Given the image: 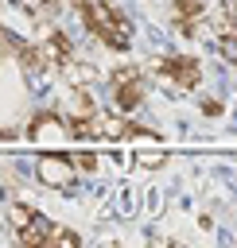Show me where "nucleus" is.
<instances>
[{"label": "nucleus", "mask_w": 237, "mask_h": 248, "mask_svg": "<svg viewBox=\"0 0 237 248\" xmlns=\"http://www.w3.org/2000/svg\"><path fill=\"white\" fill-rule=\"evenodd\" d=\"M78 4V16H82V23H85V31L97 39V43H105L109 50H128V19L113 8V4H105V0H74Z\"/></svg>", "instance_id": "nucleus-1"}, {"label": "nucleus", "mask_w": 237, "mask_h": 248, "mask_svg": "<svg viewBox=\"0 0 237 248\" xmlns=\"http://www.w3.org/2000/svg\"><path fill=\"white\" fill-rule=\"evenodd\" d=\"M144 93H148V81H144V70L140 66H120L113 74V108L117 112H132L144 105Z\"/></svg>", "instance_id": "nucleus-2"}, {"label": "nucleus", "mask_w": 237, "mask_h": 248, "mask_svg": "<svg viewBox=\"0 0 237 248\" xmlns=\"http://www.w3.org/2000/svg\"><path fill=\"white\" fill-rule=\"evenodd\" d=\"M159 74H163L167 81H175L179 89H198V85H202V66H198V58H190V54H171V58H163V62H159Z\"/></svg>", "instance_id": "nucleus-3"}, {"label": "nucleus", "mask_w": 237, "mask_h": 248, "mask_svg": "<svg viewBox=\"0 0 237 248\" xmlns=\"http://www.w3.org/2000/svg\"><path fill=\"white\" fill-rule=\"evenodd\" d=\"M74 170H78V163H74L70 155H43V159L35 163L39 182H43V186H54V190L74 186Z\"/></svg>", "instance_id": "nucleus-4"}, {"label": "nucleus", "mask_w": 237, "mask_h": 248, "mask_svg": "<svg viewBox=\"0 0 237 248\" xmlns=\"http://www.w3.org/2000/svg\"><path fill=\"white\" fill-rule=\"evenodd\" d=\"M43 54H47V58H51V62H54V66L62 70V66H66L70 58H74V43H70V39H66L62 31H51V35L43 39Z\"/></svg>", "instance_id": "nucleus-5"}, {"label": "nucleus", "mask_w": 237, "mask_h": 248, "mask_svg": "<svg viewBox=\"0 0 237 248\" xmlns=\"http://www.w3.org/2000/svg\"><path fill=\"white\" fill-rule=\"evenodd\" d=\"M16 236H19V244H47V240H54V225H51L47 217H35V221L23 225Z\"/></svg>", "instance_id": "nucleus-6"}, {"label": "nucleus", "mask_w": 237, "mask_h": 248, "mask_svg": "<svg viewBox=\"0 0 237 248\" xmlns=\"http://www.w3.org/2000/svg\"><path fill=\"white\" fill-rule=\"evenodd\" d=\"M218 54H221L225 62H233V66H237V31L218 35Z\"/></svg>", "instance_id": "nucleus-7"}, {"label": "nucleus", "mask_w": 237, "mask_h": 248, "mask_svg": "<svg viewBox=\"0 0 237 248\" xmlns=\"http://www.w3.org/2000/svg\"><path fill=\"white\" fill-rule=\"evenodd\" d=\"M35 217H39V213H35V209H27V205H12V209H8V221H12V229H16V232H19L23 225H31Z\"/></svg>", "instance_id": "nucleus-8"}, {"label": "nucleus", "mask_w": 237, "mask_h": 248, "mask_svg": "<svg viewBox=\"0 0 237 248\" xmlns=\"http://www.w3.org/2000/svg\"><path fill=\"white\" fill-rule=\"evenodd\" d=\"M74 163H78V170H89V174L97 170V159H93V155H85V151H82V155H74Z\"/></svg>", "instance_id": "nucleus-9"}, {"label": "nucleus", "mask_w": 237, "mask_h": 248, "mask_svg": "<svg viewBox=\"0 0 237 248\" xmlns=\"http://www.w3.org/2000/svg\"><path fill=\"white\" fill-rule=\"evenodd\" d=\"M202 112H206V116H218V112H221V101H202Z\"/></svg>", "instance_id": "nucleus-10"}, {"label": "nucleus", "mask_w": 237, "mask_h": 248, "mask_svg": "<svg viewBox=\"0 0 237 248\" xmlns=\"http://www.w3.org/2000/svg\"><path fill=\"white\" fill-rule=\"evenodd\" d=\"M140 163H144V167H159V163H163V155H144Z\"/></svg>", "instance_id": "nucleus-11"}]
</instances>
